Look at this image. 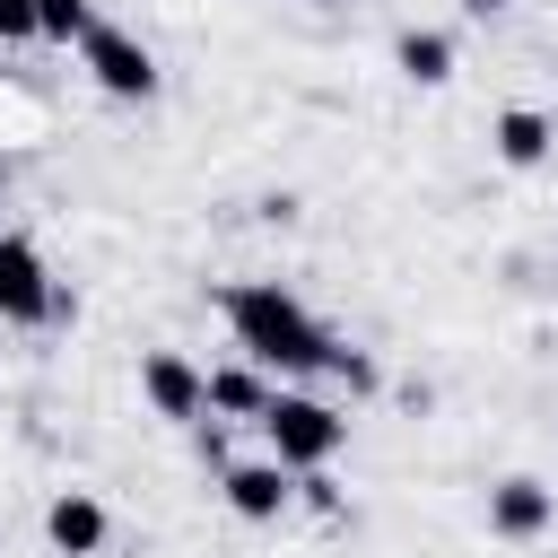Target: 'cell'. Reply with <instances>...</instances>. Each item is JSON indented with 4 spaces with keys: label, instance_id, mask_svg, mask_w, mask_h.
Returning <instances> with one entry per match:
<instances>
[{
    "label": "cell",
    "instance_id": "obj_1",
    "mask_svg": "<svg viewBox=\"0 0 558 558\" xmlns=\"http://www.w3.org/2000/svg\"><path fill=\"white\" fill-rule=\"evenodd\" d=\"M227 305V323H235V349L253 357V366H279V375H314V366H340V340L288 296V288H270V279H244V288H227L218 296Z\"/></svg>",
    "mask_w": 558,
    "mask_h": 558
},
{
    "label": "cell",
    "instance_id": "obj_2",
    "mask_svg": "<svg viewBox=\"0 0 558 558\" xmlns=\"http://www.w3.org/2000/svg\"><path fill=\"white\" fill-rule=\"evenodd\" d=\"M253 427L270 436V462H288V471H323L340 453V436H349V418L331 401H314V392H270Z\"/></svg>",
    "mask_w": 558,
    "mask_h": 558
},
{
    "label": "cell",
    "instance_id": "obj_3",
    "mask_svg": "<svg viewBox=\"0 0 558 558\" xmlns=\"http://www.w3.org/2000/svg\"><path fill=\"white\" fill-rule=\"evenodd\" d=\"M78 61H87V78H96L105 96H122V105L157 96V61H148V44L122 35V26H87V35H78Z\"/></svg>",
    "mask_w": 558,
    "mask_h": 558
},
{
    "label": "cell",
    "instance_id": "obj_4",
    "mask_svg": "<svg viewBox=\"0 0 558 558\" xmlns=\"http://www.w3.org/2000/svg\"><path fill=\"white\" fill-rule=\"evenodd\" d=\"M52 314H61V288L44 253L26 235H0V323H52Z\"/></svg>",
    "mask_w": 558,
    "mask_h": 558
},
{
    "label": "cell",
    "instance_id": "obj_5",
    "mask_svg": "<svg viewBox=\"0 0 558 558\" xmlns=\"http://www.w3.org/2000/svg\"><path fill=\"white\" fill-rule=\"evenodd\" d=\"M140 392H148L157 418H201V410H209V375H192L174 349H148V357H140Z\"/></svg>",
    "mask_w": 558,
    "mask_h": 558
},
{
    "label": "cell",
    "instance_id": "obj_6",
    "mask_svg": "<svg viewBox=\"0 0 558 558\" xmlns=\"http://www.w3.org/2000/svg\"><path fill=\"white\" fill-rule=\"evenodd\" d=\"M218 488H227V506H235L244 523H270V514L296 497L288 462H227V471H218Z\"/></svg>",
    "mask_w": 558,
    "mask_h": 558
},
{
    "label": "cell",
    "instance_id": "obj_7",
    "mask_svg": "<svg viewBox=\"0 0 558 558\" xmlns=\"http://www.w3.org/2000/svg\"><path fill=\"white\" fill-rule=\"evenodd\" d=\"M549 514H558V497H549L541 480H497V488H488V532H497V541H541Z\"/></svg>",
    "mask_w": 558,
    "mask_h": 558
},
{
    "label": "cell",
    "instance_id": "obj_8",
    "mask_svg": "<svg viewBox=\"0 0 558 558\" xmlns=\"http://www.w3.org/2000/svg\"><path fill=\"white\" fill-rule=\"evenodd\" d=\"M44 541H52L61 558H96V549H105V506H96L87 488H61V497L44 506Z\"/></svg>",
    "mask_w": 558,
    "mask_h": 558
},
{
    "label": "cell",
    "instance_id": "obj_9",
    "mask_svg": "<svg viewBox=\"0 0 558 558\" xmlns=\"http://www.w3.org/2000/svg\"><path fill=\"white\" fill-rule=\"evenodd\" d=\"M549 140H558L549 113H532V105H506V113H497V157H506V166H541Z\"/></svg>",
    "mask_w": 558,
    "mask_h": 558
},
{
    "label": "cell",
    "instance_id": "obj_10",
    "mask_svg": "<svg viewBox=\"0 0 558 558\" xmlns=\"http://www.w3.org/2000/svg\"><path fill=\"white\" fill-rule=\"evenodd\" d=\"M392 61H401L418 87H445V78H453V44H445V35H418V26L392 44Z\"/></svg>",
    "mask_w": 558,
    "mask_h": 558
},
{
    "label": "cell",
    "instance_id": "obj_11",
    "mask_svg": "<svg viewBox=\"0 0 558 558\" xmlns=\"http://www.w3.org/2000/svg\"><path fill=\"white\" fill-rule=\"evenodd\" d=\"M262 401H270V392H262V375H253V366H218V375H209V410L262 418Z\"/></svg>",
    "mask_w": 558,
    "mask_h": 558
},
{
    "label": "cell",
    "instance_id": "obj_12",
    "mask_svg": "<svg viewBox=\"0 0 558 558\" xmlns=\"http://www.w3.org/2000/svg\"><path fill=\"white\" fill-rule=\"evenodd\" d=\"M35 17H44V35H52V44H70V35H87V26H96V9H87V0H35Z\"/></svg>",
    "mask_w": 558,
    "mask_h": 558
},
{
    "label": "cell",
    "instance_id": "obj_13",
    "mask_svg": "<svg viewBox=\"0 0 558 558\" xmlns=\"http://www.w3.org/2000/svg\"><path fill=\"white\" fill-rule=\"evenodd\" d=\"M35 35H44L35 0H0V44H35Z\"/></svg>",
    "mask_w": 558,
    "mask_h": 558
},
{
    "label": "cell",
    "instance_id": "obj_14",
    "mask_svg": "<svg viewBox=\"0 0 558 558\" xmlns=\"http://www.w3.org/2000/svg\"><path fill=\"white\" fill-rule=\"evenodd\" d=\"M462 9H471V17H497V9H506V0H462Z\"/></svg>",
    "mask_w": 558,
    "mask_h": 558
}]
</instances>
